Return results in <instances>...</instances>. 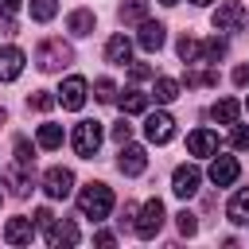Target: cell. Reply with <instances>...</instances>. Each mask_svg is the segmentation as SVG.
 Masks as SVG:
<instances>
[{
  "mask_svg": "<svg viewBox=\"0 0 249 249\" xmlns=\"http://www.w3.org/2000/svg\"><path fill=\"white\" fill-rule=\"evenodd\" d=\"M226 214H230V222H237V226H245V222H249V187H245V191H237V195L230 198Z\"/></svg>",
  "mask_w": 249,
  "mask_h": 249,
  "instance_id": "cell-20",
  "label": "cell"
},
{
  "mask_svg": "<svg viewBox=\"0 0 249 249\" xmlns=\"http://www.w3.org/2000/svg\"><path fill=\"white\" fill-rule=\"evenodd\" d=\"M128 54H132V43H128V35H113V39L105 43V62H113V66H124V62H128Z\"/></svg>",
  "mask_w": 249,
  "mask_h": 249,
  "instance_id": "cell-18",
  "label": "cell"
},
{
  "mask_svg": "<svg viewBox=\"0 0 249 249\" xmlns=\"http://www.w3.org/2000/svg\"><path fill=\"white\" fill-rule=\"evenodd\" d=\"M144 136H148L152 144H167V140L175 136V121H171V113H163V109L148 113V121H144Z\"/></svg>",
  "mask_w": 249,
  "mask_h": 249,
  "instance_id": "cell-6",
  "label": "cell"
},
{
  "mask_svg": "<svg viewBox=\"0 0 249 249\" xmlns=\"http://www.w3.org/2000/svg\"><path fill=\"white\" fill-rule=\"evenodd\" d=\"M86 89H89L86 78L70 74V78L58 86V105H62V109H82V105H86Z\"/></svg>",
  "mask_w": 249,
  "mask_h": 249,
  "instance_id": "cell-9",
  "label": "cell"
},
{
  "mask_svg": "<svg viewBox=\"0 0 249 249\" xmlns=\"http://www.w3.org/2000/svg\"><path fill=\"white\" fill-rule=\"evenodd\" d=\"M51 222H54V214H51L47 206H43V210H35V226H39V230H47Z\"/></svg>",
  "mask_w": 249,
  "mask_h": 249,
  "instance_id": "cell-37",
  "label": "cell"
},
{
  "mask_svg": "<svg viewBox=\"0 0 249 249\" xmlns=\"http://www.w3.org/2000/svg\"><path fill=\"white\" fill-rule=\"evenodd\" d=\"M35 140H39V148L51 152V148L62 144V128H58V124H39V136H35Z\"/></svg>",
  "mask_w": 249,
  "mask_h": 249,
  "instance_id": "cell-26",
  "label": "cell"
},
{
  "mask_svg": "<svg viewBox=\"0 0 249 249\" xmlns=\"http://www.w3.org/2000/svg\"><path fill=\"white\" fill-rule=\"evenodd\" d=\"M74 241H78V226H74V222H58V218H54V222L47 226V245L58 249V245H74Z\"/></svg>",
  "mask_w": 249,
  "mask_h": 249,
  "instance_id": "cell-17",
  "label": "cell"
},
{
  "mask_svg": "<svg viewBox=\"0 0 249 249\" xmlns=\"http://www.w3.org/2000/svg\"><path fill=\"white\" fill-rule=\"evenodd\" d=\"M226 51H230V47H226V39H218V35H214V39H206V43H202V62H218V58H226Z\"/></svg>",
  "mask_w": 249,
  "mask_h": 249,
  "instance_id": "cell-28",
  "label": "cell"
},
{
  "mask_svg": "<svg viewBox=\"0 0 249 249\" xmlns=\"http://www.w3.org/2000/svg\"><path fill=\"white\" fill-rule=\"evenodd\" d=\"M93 241H97V245H113V241H117V237H113V233H109V230H97V233H93Z\"/></svg>",
  "mask_w": 249,
  "mask_h": 249,
  "instance_id": "cell-40",
  "label": "cell"
},
{
  "mask_svg": "<svg viewBox=\"0 0 249 249\" xmlns=\"http://www.w3.org/2000/svg\"><path fill=\"white\" fill-rule=\"evenodd\" d=\"M117 167L124 171V175H140L144 167H148V156H144V148L140 144H121V160H117Z\"/></svg>",
  "mask_w": 249,
  "mask_h": 249,
  "instance_id": "cell-12",
  "label": "cell"
},
{
  "mask_svg": "<svg viewBox=\"0 0 249 249\" xmlns=\"http://www.w3.org/2000/svg\"><path fill=\"white\" fill-rule=\"evenodd\" d=\"M198 183H202V171H198L195 163H179V167H175V175H171V191H175L179 198L198 195Z\"/></svg>",
  "mask_w": 249,
  "mask_h": 249,
  "instance_id": "cell-7",
  "label": "cell"
},
{
  "mask_svg": "<svg viewBox=\"0 0 249 249\" xmlns=\"http://www.w3.org/2000/svg\"><path fill=\"white\" fill-rule=\"evenodd\" d=\"M70 62H74V51H70V43H62V39H43L39 51H35V66H39L43 74H54V70H62V66H70Z\"/></svg>",
  "mask_w": 249,
  "mask_h": 249,
  "instance_id": "cell-2",
  "label": "cell"
},
{
  "mask_svg": "<svg viewBox=\"0 0 249 249\" xmlns=\"http://www.w3.org/2000/svg\"><path fill=\"white\" fill-rule=\"evenodd\" d=\"M54 101H58V97H54L51 89H35L27 105H31V109H39V113H47V109H54Z\"/></svg>",
  "mask_w": 249,
  "mask_h": 249,
  "instance_id": "cell-30",
  "label": "cell"
},
{
  "mask_svg": "<svg viewBox=\"0 0 249 249\" xmlns=\"http://www.w3.org/2000/svg\"><path fill=\"white\" fill-rule=\"evenodd\" d=\"M237 113H241V105H237L233 97H222V101H214V109H210V117H214L218 124H233Z\"/></svg>",
  "mask_w": 249,
  "mask_h": 249,
  "instance_id": "cell-21",
  "label": "cell"
},
{
  "mask_svg": "<svg viewBox=\"0 0 249 249\" xmlns=\"http://www.w3.org/2000/svg\"><path fill=\"white\" fill-rule=\"evenodd\" d=\"M175 218H179V233H183V237H191V233L198 230V222H195V214H191V210H179Z\"/></svg>",
  "mask_w": 249,
  "mask_h": 249,
  "instance_id": "cell-32",
  "label": "cell"
},
{
  "mask_svg": "<svg viewBox=\"0 0 249 249\" xmlns=\"http://www.w3.org/2000/svg\"><path fill=\"white\" fill-rule=\"evenodd\" d=\"M152 97H156L160 105L175 101V97H179V82H175V78H156V89H152Z\"/></svg>",
  "mask_w": 249,
  "mask_h": 249,
  "instance_id": "cell-24",
  "label": "cell"
},
{
  "mask_svg": "<svg viewBox=\"0 0 249 249\" xmlns=\"http://www.w3.org/2000/svg\"><path fill=\"white\" fill-rule=\"evenodd\" d=\"M16 8H19V0H0V19H8Z\"/></svg>",
  "mask_w": 249,
  "mask_h": 249,
  "instance_id": "cell-39",
  "label": "cell"
},
{
  "mask_svg": "<svg viewBox=\"0 0 249 249\" xmlns=\"http://www.w3.org/2000/svg\"><path fill=\"white\" fill-rule=\"evenodd\" d=\"M160 4H167V8H171V4H179V0H160Z\"/></svg>",
  "mask_w": 249,
  "mask_h": 249,
  "instance_id": "cell-42",
  "label": "cell"
},
{
  "mask_svg": "<svg viewBox=\"0 0 249 249\" xmlns=\"http://www.w3.org/2000/svg\"><path fill=\"white\" fill-rule=\"evenodd\" d=\"M54 12H58V0H31V19H35V23L54 19Z\"/></svg>",
  "mask_w": 249,
  "mask_h": 249,
  "instance_id": "cell-27",
  "label": "cell"
},
{
  "mask_svg": "<svg viewBox=\"0 0 249 249\" xmlns=\"http://www.w3.org/2000/svg\"><path fill=\"white\" fill-rule=\"evenodd\" d=\"M113 140H117V144H124V140H132V124H128V121H121V124H113Z\"/></svg>",
  "mask_w": 249,
  "mask_h": 249,
  "instance_id": "cell-36",
  "label": "cell"
},
{
  "mask_svg": "<svg viewBox=\"0 0 249 249\" xmlns=\"http://www.w3.org/2000/svg\"><path fill=\"white\" fill-rule=\"evenodd\" d=\"M23 74V51L19 47H0V82H16Z\"/></svg>",
  "mask_w": 249,
  "mask_h": 249,
  "instance_id": "cell-14",
  "label": "cell"
},
{
  "mask_svg": "<svg viewBox=\"0 0 249 249\" xmlns=\"http://www.w3.org/2000/svg\"><path fill=\"white\" fill-rule=\"evenodd\" d=\"M237 175H241V163L233 156H214V163H210V183L214 187H230Z\"/></svg>",
  "mask_w": 249,
  "mask_h": 249,
  "instance_id": "cell-11",
  "label": "cell"
},
{
  "mask_svg": "<svg viewBox=\"0 0 249 249\" xmlns=\"http://www.w3.org/2000/svg\"><path fill=\"white\" fill-rule=\"evenodd\" d=\"M4 183H8V191L16 195V198H27L31 195V163H12L8 171H4Z\"/></svg>",
  "mask_w": 249,
  "mask_h": 249,
  "instance_id": "cell-10",
  "label": "cell"
},
{
  "mask_svg": "<svg viewBox=\"0 0 249 249\" xmlns=\"http://www.w3.org/2000/svg\"><path fill=\"white\" fill-rule=\"evenodd\" d=\"M93 89H97V93H93L97 101H105V105H109V101H117V86H113L109 78H97V86H93Z\"/></svg>",
  "mask_w": 249,
  "mask_h": 249,
  "instance_id": "cell-31",
  "label": "cell"
},
{
  "mask_svg": "<svg viewBox=\"0 0 249 249\" xmlns=\"http://www.w3.org/2000/svg\"><path fill=\"white\" fill-rule=\"evenodd\" d=\"M245 82H249V66H237L233 70V86H245Z\"/></svg>",
  "mask_w": 249,
  "mask_h": 249,
  "instance_id": "cell-41",
  "label": "cell"
},
{
  "mask_svg": "<svg viewBox=\"0 0 249 249\" xmlns=\"http://www.w3.org/2000/svg\"><path fill=\"white\" fill-rule=\"evenodd\" d=\"M35 237V222L31 218H8V226H4V241L8 245H27Z\"/></svg>",
  "mask_w": 249,
  "mask_h": 249,
  "instance_id": "cell-16",
  "label": "cell"
},
{
  "mask_svg": "<svg viewBox=\"0 0 249 249\" xmlns=\"http://www.w3.org/2000/svg\"><path fill=\"white\" fill-rule=\"evenodd\" d=\"M78 210H82V218H93V222L109 218V210H113V191H109L105 183H86V187L78 191Z\"/></svg>",
  "mask_w": 249,
  "mask_h": 249,
  "instance_id": "cell-1",
  "label": "cell"
},
{
  "mask_svg": "<svg viewBox=\"0 0 249 249\" xmlns=\"http://www.w3.org/2000/svg\"><path fill=\"white\" fill-rule=\"evenodd\" d=\"M191 4H210V0H191Z\"/></svg>",
  "mask_w": 249,
  "mask_h": 249,
  "instance_id": "cell-44",
  "label": "cell"
},
{
  "mask_svg": "<svg viewBox=\"0 0 249 249\" xmlns=\"http://www.w3.org/2000/svg\"><path fill=\"white\" fill-rule=\"evenodd\" d=\"M160 226H163V202H160V198H148V202L140 206V218L132 222V230H136V237L152 241V237L160 233Z\"/></svg>",
  "mask_w": 249,
  "mask_h": 249,
  "instance_id": "cell-5",
  "label": "cell"
},
{
  "mask_svg": "<svg viewBox=\"0 0 249 249\" xmlns=\"http://www.w3.org/2000/svg\"><path fill=\"white\" fill-rule=\"evenodd\" d=\"M70 148H74L82 160H93L97 148H101V124H97V121H78L74 132H70Z\"/></svg>",
  "mask_w": 249,
  "mask_h": 249,
  "instance_id": "cell-3",
  "label": "cell"
},
{
  "mask_svg": "<svg viewBox=\"0 0 249 249\" xmlns=\"http://www.w3.org/2000/svg\"><path fill=\"white\" fill-rule=\"evenodd\" d=\"M43 191H47V198H66V195L74 191V171H70V167H47Z\"/></svg>",
  "mask_w": 249,
  "mask_h": 249,
  "instance_id": "cell-8",
  "label": "cell"
},
{
  "mask_svg": "<svg viewBox=\"0 0 249 249\" xmlns=\"http://www.w3.org/2000/svg\"><path fill=\"white\" fill-rule=\"evenodd\" d=\"M93 12L89 8H78V12H70V19H66V27H70V35H93Z\"/></svg>",
  "mask_w": 249,
  "mask_h": 249,
  "instance_id": "cell-19",
  "label": "cell"
},
{
  "mask_svg": "<svg viewBox=\"0 0 249 249\" xmlns=\"http://www.w3.org/2000/svg\"><path fill=\"white\" fill-rule=\"evenodd\" d=\"M16 160H19V163H35V156H31V144H27L23 136L16 140Z\"/></svg>",
  "mask_w": 249,
  "mask_h": 249,
  "instance_id": "cell-35",
  "label": "cell"
},
{
  "mask_svg": "<svg viewBox=\"0 0 249 249\" xmlns=\"http://www.w3.org/2000/svg\"><path fill=\"white\" fill-rule=\"evenodd\" d=\"M230 144H233V148H249V128L233 121V132H230Z\"/></svg>",
  "mask_w": 249,
  "mask_h": 249,
  "instance_id": "cell-33",
  "label": "cell"
},
{
  "mask_svg": "<svg viewBox=\"0 0 249 249\" xmlns=\"http://www.w3.org/2000/svg\"><path fill=\"white\" fill-rule=\"evenodd\" d=\"M128 78H132V82H148V78H152V66H144V62H132V66H128Z\"/></svg>",
  "mask_w": 249,
  "mask_h": 249,
  "instance_id": "cell-34",
  "label": "cell"
},
{
  "mask_svg": "<svg viewBox=\"0 0 249 249\" xmlns=\"http://www.w3.org/2000/svg\"><path fill=\"white\" fill-rule=\"evenodd\" d=\"M187 86H218V70H187Z\"/></svg>",
  "mask_w": 249,
  "mask_h": 249,
  "instance_id": "cell-29",
  "label": "cell"
},
{
  "mask_svg": "<svg viewBox=\"0 0 249 249\" xmlns=\"http://www.w3.org/2000/svg\"><path fill=\"white\" fill-rule=\"evenodd\" d=\"M245 109H249V97H245Z\"/></svg>",
  "mask_w": 249,
  "mask_h": 249,
  "instance_id": "cell-45",
  "label": "cell"
},
{
  "mask_svg": "<svg viewBox=\"0 0 249 249\" xmlns=\"http://www.w3.org/2000/svg\"><path fill=\"white\" fill-rule=\"evenodd\" d=\"M121 109H124V117H128V113H144V109H148V93L124 89V93H121Z\"/></svg>",
  "mask_w": 249,
  "mask_h": 249,
  "instance_id": "cell-25",
  "label": "cell"
},
{
  "mask_svg": "<svg viewBox=\"0 0 249 249\" xmlns=\"http://www.w3.org/2000/svg\"><path fill=\"white\" fill-rule=\"evenodd\" d=\"M163 39H167V27H163L160 19H140V35H136V43H140L144 51H160Z\"/></svg>",
  "mask_w": 249,
  "mask_h": 249,
  "instance_id": "cell-13",
  "label": "cell"
},
{
  "mask_svg": "<svg viewBox=\"0 0 249 249\" xmlns=\"http://www.w3.org/2000/svg\"><path fill=\"white\" fill-rule=\"evenodd\" d=\"M187 152H191V156H214V152H218V132L195 128V132L187 136Z\"/></svg>",
  "mask_w": 249,
  "mask_h": 249,
  "instance_id": "cell-15",
  "label": "cell"
},
{
  "mask_svg": "<svg viewBox=\"0 0 249 249\" xmlns=\"http://www.w3.org/2000/svg\"><path fill=\"white\" fill-rule=\"evenodd\" d=\"M179 58H183L187 66L202 62V43H198L195 35H183V39H179Z\"/></svg>",
  "mask_w": 249,
  "mask_h": 249,
  "instance_id": "cell-23",
  "label": "cell"
},
{
  "mask_svg": "<svg viewBox=\"0 0 249 249\" xmlns=\"http://www.w3.org/2000/svg\"><path fill=\"white\" fill-rule=\"evenodd\" d=\"M4 117H8V113H4V105H0V124H4Z\"/></svg>",
  "mask_w": 249,
  "mask_h": 249,
  "instance_id": "cell-43",
  "label": "cell"
},
{
  "mask_svg": "<svg viewBox=\"0 0 249 249\" xmlns=\"http://www.w3.org/2000/svg\"><path fill=\"white\" fill-rule=\"evenodd\" d=\"M249 23V12L241 0H222L214 12V31H241Z\"/></svg>",
  "mask_w": 249,
  "mask_h": 249,
  "instance_id": "cell-4",
  "label": "cell"
},
{
  "mask_svg": "<svg viewBox=\"0 0 249 249\" xmlns=\"http://www.w3.org/2000/svg\"><path fill=\"white\" fill-rule=\"evenodd\" d=\"M132 218H136V206L124 202V210H121V226H132Z\"/></svg>",
  "mask_w": 249,
  "mask_h": 249,
  "instance_id": "cell-38",
  "label": "cell"
},
{
  "mask_svg": "<svg viewBox=\"0 0 249 249\" xmlns=\"http://www.w3.org/2000/svg\"><path fill=\"white\" fill-rule=\"evenodd\" d=\"M117 16H121V23H140V19H148V0H124L117 8Z\"/></svg>",
  "mask_w": 249,
  "mask_h": 249,
  "instance_id": "cell-22",
  "label": "cell"
}]
</instances>
